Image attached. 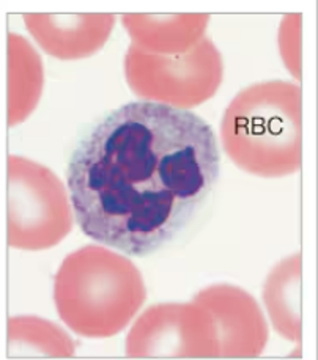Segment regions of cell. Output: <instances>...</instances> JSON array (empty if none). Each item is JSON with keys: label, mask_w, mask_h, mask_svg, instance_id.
Segmentation results:
<instances>
[{"label": "cell", "mask_w": 318, "mask_h": 360, "mask_svg": "<svg viewBox=\"0 0 318 360\" xmlns=\"http://www.w3.org/2000/svg\"><path fill=\"white\" fill-rule=\"evenodd\" d=\"M220 178V148L196 113L129 103L91 129L71 158L68 188L85 236L148 255L180 235Z\"/></svg>", "instance_id": "6da1fadb"}, {"label": "cell", "mask_w": 318, "mask_h": 360, "mask_svg": "<svg viewBox=\"0 0 318 360\" xmlns=\"http://www.w3.org/2000/svg\"><path fill=\"white\" fill-rule=\"evenodd\" d=\"M224 150L244 172L263 178L301 169V89L269 81L244 89L224 113Z\"/></svg>", "instance_id": "7a4b0ae2"}, {"label": "cell", "mask_w": 318, "mask_h": 360, "mask_svg": "<svg viewBox=\"0 0 318 360\" xmlns=\"http://www.w3.org/2000/svg\"><path fill=\"white\" fill-rule=\"evenodd\" d=\"M145 301V285L128 258L99 245L65 258L56 277L57 311L84 337H112Z\"/></svg>", "instance_id": "3957f363"}, {"label": "cell", "mask_w": 318, "mask_h": 360, "mask_svg": "<svg viewBox=\"0 0 318 360\" xmlns=\"http://www.w3.org/2000/svg\"><path fill=\"white\" fill-rule=\"evenodd\" d=\"M131 90L147 103L186 108L207 101L222 82V58L207 38L184 54H151L132 43L125 58Z\"/></svg>", "instance_id": "277c9868"}, {"label": "cell", "mask_w": 318, "mask_h": 360, "mask_svg": "<svg viewBox=\"0 0 318 360\" xmlns=\"http://www.w3.org/2000/svg\"><path fill=\"white\" fill-rule=\"evenodd\" d=\"M72 226L62 183L48 167L25 158L8 159V244L15 249H49Z\"/></svg>", "instance_id": "5b68a950"}, {"label": "cell", "mask_w": 318, "mask_h": 360, "mask_svg": "<svg viewBox=\"0 0 318 360\" xmlns=\"http://www.w3.org/2000/svg\"><path fill=\"white\" fill-rule=\"evenodd\" d=\"M129 357H221L207 309L192 304L155 305L139 318L127 338Z\"/></svg>", "instance_id": "8992f818"}, {"label": "cell", "mask_w": 318, "mask_h": 360, "mask_svg": "<svg viewBox=\"0 0 318 360\" xmlns=\"http://www.w3.org/2000/svg\"><path fill=\"white\" fill-rule=\"evenodd\" d=\"M194 302L207 309L222 357H255L268 342V328L254 297L240 288L216 285Z\"/></svg>", "instance_id": "52a82bcc"}, {"label": "cell", "mask_w": 318, "mask_h": 360, "mask_svg": "<svg viewBox=\"0 0 318 360\" xmlns=\"http://www.w3.org/2000/svg\"><path fill=\"white\" fill-rule=\"evenodd\" d=\"M39 46L52 57L75 60L103 48L115 24L114 15H24Z\"/></svg>", "instance_id": "ba28073f"}, {"label": "cell", "mask_w": 318, "mask_h": 360, "mask_svg": "<svg viewBox=\"0 0 318 360\" xmlns=\"http://www.w3.org/2000/svg\"><path fill=\"white\" fill-rule=\"evenodd\" d=\"M123 25L132 38L151 54H184L201 41L210 22L208 15H125Z\"/></svg>", "instance_id": "9c48e42d"}, {"label": "cell", "mask_w": 318, "mask_h": 360, "mask_svg": "<svg viewBox=\"0 0 318 360\" xmlns=\"http://www.w3.org/2000/svg\"><path fill=\"white\" fill-rule=\"evenodd\" d=\"M263 299L276 330L301 343V255L284 259L265 283Z\"/></svg>", "instance_id": "30bf717a"}, {"label": "cell", "mask_w": 318, "mask_h": 360, "mask_svg": "<svg viewBox=\"0 0 318 360\" xmlns=\"http://www.w3.org/2000/svg\"><path fill=\"white\" fill-rule=\"evenodd\" d=\"M43 89V66L27 39L8 35V124L24 122L35 109Z\"/></svg>", "instance_id": "8fae6325"}, {"label": "cell", "mask_w": 318, "mask_h": 360, "mask_svg": "<svg viewBox=\"0 0 318 360\" xmlns=\"http://www.w3.org/2000/svg\"><path fill=\"white\" fill-rule=\"evenodd\" d=\"M11 356H72V342L56 324L39 318H13L8 324Z\"/></svg>", "instance_id": "7c38bea8"}, {"label": "cell", "mask_w": 318, "mask_h": 360, "mask_svg": "<svg viewBox=\"0 0 318 360\" xmlns=\"http://www.w3.org/2000/svg\"><path fill=\"white\" fill-rule=\"evenodd\" d=\"M279 49L291 76L301 81V15H290L282 21Z\"/></svg>", "instance_id": "4fadbf2b"}]
</instances>
